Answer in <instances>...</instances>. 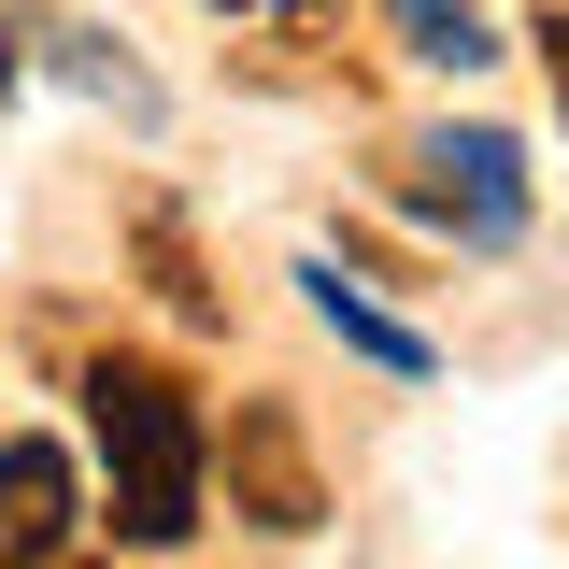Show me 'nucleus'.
I'll list each match as a JSON object with an SVG mask.
<instances>
[{
    "label": "nucleus",
    "instance_id": "obj_5",
    "mask_svg": "<svg viewBox=\"0 0 569 569\" xmlns=\"http://www.w3.org/2000/svg\"><path fill=\"white\" fill-rule=\"evenodd\" d=\"M299 299H313V328H328L342 356H370V370H399V385L427 370V342H413V328H399V313H385V299H370L356 271H328V257H313V271H299Z\"/></svg>",
    "mask_w": 569,
    "mask_h": 569
},
{
    "label": "nucleus",
    "instance_id": "obj_9",
    "mask_svg": "<svg viewBox=\"0 0 569 569\" xmlns=\"http://www.w3.org/2000/svg\"><path fill=\"white\" fill-rule=\"evenodd\" d=\"M213 14H271V29H313V14H342V0H213Z\"/></svg>",
    "mask_w": 569,
    "mask_h": 569
},
{
    "label": "nucleus",
    "instance_id": "obj_4",
    "mask_svg": "<svg viewBox=\"0 0 569 569\" xmlns=\"http://www.w3.org/2000/svg\"><path fill=\"white\" fill-rule=\"evenodd\" d=\"M71 512H86V470H71L58 441H0V556H43V541H71Z\"/></svg>",
    "mask_w": 569,
    "mask_h": 569
},
{
    "label": "nucleus",
    "instance_id": "obj_6",
    "mask_svg": "<svg viewBox=\"0 0 569 569\" xmlns=\"http://www.w3.org/2000/svg\"><path fill=\"white\" fill-rule=\"evenodd\" d=\"M58 58H71V86H86V100H114V114H157V86L129 71V43H114V29H58Z\"/></svg>",
    "mask_w": 569,
    "mask_h": 569
},
{
    "label": "nucleus",
    "instance_id": "obj_7",
    "mask_svg": "<svg viewBox=\"0 0 569 569\" xmlns=\"http://www.w3.org/2000/svg\"><path fill=\"white\" fill-rule=\"evenodd\" d=\"M142 271H157V299H171L186 328H213V284H200V257H186V213H142Z\"/></svg>",
    "mask_w": 569,
    "mask_h": 569
},
{
    "label": "nucleus",
    "instance_id": "obj_3",
    "mask_svg": "<svg viewBox=\"0 0 569 569\" xmlns=\"http://www.w3.org/2000/svg\"><path fill=\"white\" fill-rule=\"evenodd\" d=\"M228 512H257L271 541H299V527H328V485H313V441H299V413H284V399H242V413H228Z\"/></svg>",
    "mask_w": 569,
    "mask_h": 569
},
{
    "label": "nucleus",
    "instance_id": "obj_10",
    "mask_svg": "<svg viewBox=\"0 0 569 569\" xmlns=\"http://www.w3.org/2000/svg\"><path fill=\"white\" fill-rule=\"evenodd\" d=\"M541 71H556V114H569V0L541 14Z\"/></svg>",
    "mask_w": 569,
    "mask_h": 569
},
{
    "label": "nucleus",
    "instance_id": "obj_11",
    "mask_svg": "<svg viewBox=\"0 0 569 569\" xmlns=\"http://www.w3.org/2000/svg\"><path fill=\"white\" fill-rule=\"evenodd\" d=\"M0 569H114V556H86V541H43V556H0Z\"/></svg>",
    "mask_w": 569,
    "mask_h": 569
},
{
    "label": "nucleus",
    "instance_id": "obj_8",
    "mask_svg": "<svg viewBox=\"0 0 569 569\" xmlns=\"http://www.w3.org/2000/svg\"><path fill=\"white\" fill-rule=\"evenodd\" d=\"M399 29H413V58H441V71H485V58H498L470 0H399Z\"/></svg>",
    "mask_w": 569,
    "mask_h": 569
},
{
    "label": "nucleus",
    "instance_id": "obj_12",
    "mask_svg": "<svg viewBox=\"0 0 569 569\" xmlns=\"http://www.w3.org/2000/svg\"><path fill=\"white\" fill-rule=\"evenodd\" d=\"M14 86H29V58H14V14H0V100H14Z\"/></svg>",
    "mask_w": 569,
    "mask_h": 569
},
{
    "label": "nucleus",
    "instance_id": "obj_1",
    "mask_svg": "<svg viewBox=\"0 0 569 569\" xmlns=\"http://www.w3.org/2000/svg\"><path fill=\"white\" fill-rule=\"evenodd\" d=\"M86 427H100V512L129 556H171L200 527V470H213V427L186 399V370L157 356H100L86 370Z\"/></svg>",
    "mask_w": 569,
    "mask_h": 569
},
{
    "label": "nucleus",
    "instance_id": "obj_2",
    "mask_svg": "<svg viewBox=\"0 0 569 569\" xmlns=\"http://www.w3.org/2000/svg\"><path fill=\"white\" fill-rule=\"evenodd\" d=\"M413 213L470 257H512L527 242V142L512 129H427L413 142Z\"/></svg>",
    "mask_w": 569,
    "mask_h": 569
}]
</instances>
